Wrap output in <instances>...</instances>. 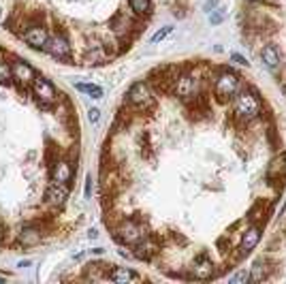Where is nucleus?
Returning a JSON list of instances; mask_svg holds the SVG:
<instances>
[{"label":"nucleus","mask_w":286,"mask_h":284,"mask_svg":"<svg viewBox=\"0 0 286 284\" xmlns=\"http://www.w3.org/2000/svg\"><path fill=\"white\" fill-rule=\"evenodd\" d=\"M231 60L235 62V64H246V66H248V60H246L244 56H240V54H231Z\"/></svg>","instance_id":"28"},{"label":"nucleus","mask_w":286,"mask_h":284,"mask_svg":"<svg viewBox=\"0 0 286 284\" xmlns=\"http://www.w3.org/2000/svg\"><path fill=\"white\" fill-rule=\"evenodd\" d=\"M75 88L79 90V92H84V94H88V96H92V98H102V88L100 86H96V84H86V82H79Z\"/></svg>","instance_id":"20"},{"label":"nucleus","mask_w":286,"mask_h":284,"mask_svg":"<svg viewBox=\"0 0 286 284\" xmlns=\"http://www.w3.org/2000/svg\"><path fill=\"white\" fill-rule=\"evenodd\" d=\"M267 182L269 184H278L280 182L282 184V180L286 176V156L280 154V156H276V158L267 164Z\"/></svg>","instance_id":"12"},{"label":"nucleus","mask_w":286,"mask_h":284,"mask_svg":"<svg viewBox=\"0 0 286 284\" xmlns=\"http://www.w3.org/2000/svg\"><path fill=\"white\" fill-rule=\"evenodd\" d=\"M75 171H73V164L68 160H56L52 164V180L54 182H60V184H70V180H73Z\"/></svg>","instance_id":"14"},{"label":"nucleus","mask_w":286,"mask_h":284,"mask_svg":"<svg viewBox=\"0 0 286 284\" xmlns=\"http://www.w3.org/2000/svg\"><path fill=\"white\" fill-rule=\"evenodd\" d=\"M116 238H118V242H122L124 246H134L137 242H141L146 238V231H143V226L137 222V220L128 218V220H122V222L118 224Z\"/></svg>","instance_id":"4"},{"label":"nucleus","mask_w":286,"mask_h":284,"mask_svg":"<svg viewBox=\"0 0 286 284\" xmlns=\"http://www.w3.org/2000/svg\"><path fill=\"white\" fill-rule=\"evenodd\" d=\"M260 58H263L265 66L272 70V73H278V70L282 68V54L276 45H265L263 50H260Z\"/></svg>","instance_id":"15"},{"label":"nucleus","mask_w":286,"mask_h":284,"mask_svg":"<svg viewBox=\"0 0 286 284\" xmlns=\"http://www.w3.org/2000/svg\"><path fill=\"white\" fill-rule=\"evenodd\" d=\"M132 250H134V252H132V256H134V258H139V261H150V258H152V256L156 254V252H158V246H156V244H154V242L146 235V238H143L141 242L134 244Z\"/></svg>","instance_id":"16"},{"label":"nucleus","mask_w":286,"mask_h":284,"mask_svg":"<svg viewBox=\"0 0 286 284\" xmlns=\"http://www.w3.org/2000/svg\"><path fill=\"white\" fill-rule=\"evenodd\" d=\"M66 199H68V186L52 180V184L45 190V201L50 205H56V208H62L66 203Z\"/></svg>","instance_id":"9"},{"label":"nucleus","mask_w":286,"mask_h":284,"mask_svg":"<svg viewBox=\"0 0 286 284\" xmlns=\"http://www.w3.org/2000/svg\"><path fill=\"white\" fill-rule=\"evenodd\" d=\"M190 272L196 280H210L214 276V261L210 258L208 252H198L192 258V265H190Z\"/></svg>","instance_id":"7"},{"label":"nucleus","mask_w":286,"mask_h":284,"mask_svg":"<svg viewBox=\"0 0 286 284\" xmlns=\"http://www.w3.org/2000/svg\"><path fill=\"white\" fill-rule=\"evenodd\" d=\"M258 242H260V224H252V226H248V228L244 231V235H242L240 256L248 254L250 250H254V248L258 246Z\"/></svg>","instance_id":"13"},{"label":"nucleus","mask_w":286,"mask_h":284,"mask_svg":"<svg viewBox=\"0 0 286 284\" xmlns=\"http://www.w3.org/2000/svg\"><path fill=\"white\" fill-rule=\"evenodd\" d=\"M32 94L36 96L38 100V105H41L43 109H50L56 100H58V94H56V88L52 86V82H47L45 77L41 75H36L34 80H32Z\"/></svg>","instance_id":"5"},{"label":"nucleus","mask_w":286,"mask_h":284,"mask_svg":"<svg viewBox=\"0 0 286 284\" xmlns=\"http://www.w3.org/2000/svg\"><path fill=\"white\" fill-rule=\"evenodd\" d=\"M11 77V64H6V62H0V82H9Z\"/></svg>","instance_id":"24"},{"label":"nucleus","mask_w":286,"mask_h":284,"mask_svg":"<svg viewBox=\"0 0 286 284\" xmlns=\"http://www.w3.org/2000/svg\"><path fill=\"white\" fill-rule=\"evenodd\" d=\"M22 36H24V41L32 47V50H45L47 38H50L47 28H43L41 24H32V26H28V30Z\"/></svg>","instance_id":"8"},{"label":"nucleus","mask_w":286,"mask_h":284,"mask_svg":"<svg viewBox=\"0 0 286 284\" xmlns=\"http://www.w3.org/2000/svg\"><path fill=\"white\" fill-rule=\"evenodd\" d=\"M105 278H109L111 282L126 284V282H134V280H139V276L134 274L132 270H128V267H116V265H111V270H107Z\"/></svg>","instance_id":"17"},{"label":"nucleus","mask_w":286,"mask_h":284,"mask_svg":"<svg viewBox=\"0 0 286 284\" xmlns=\"http://www.w3.org/2000/svg\"><path fill=\"white\" fill-rule=\"evenodd\" d=\"M263 112V102H260L258 94L252 88H242L235 96V116L244 122H250L254 118H258Z\"/></svg>","instance_id":"1"},{"label":"nucleus","mask_w":286,"mask_h":284,"mask_svg":"<svg viewBox=\"0 0 286 284\" xmlns=\"http://www.w3.org/2000/svg\"><path fill=\"white\" fill-rule=\"evenodd\" d=\"M263 212H265V205H263V201H256L254 203V208L248 212V220H252V222H256V220L263 216Z\"/></svg>","instance_id":"22"},{"label":"nucleus","mask_w":286,"mask_h":284,"mask_svg":"<svg viewBox=\"0 0 286 284\" xmlns=\"http://www.w3.org/2000/svg\"><path fill=\"white\" fill-rule=\"evenodd\" d=\"M250 280V274L248 272H240L237 276H233L231 278V282H248Z\"/></svg>","instance_id":"27"},{"label":"nucleus","mask_w":286,"mask_h":284,"mask_svg":"<svg viewBox=\"0 0 286 284\" xmlns=\"http://www.w3.org/2000/svg\"><path fill=\"white\" fill-rule=\"evenodd\" d=\"M41 231L38 228H32V226H26V228H22V233H20V244L22 246H26V248H32L36 246L38 242H41Z\"/></svg>","instance_id":"18"},{"label":"nucleus","mask_w":286,"mask_h":284,"mask_svg":"<svg viewBox=\"0 0 286 284\" xmlns=\"http://www.w3.org/2000/svg\"><path fill=\"white\" fill-rule=\"evenodd\" d=\"M128 4L134 15H146L152 9V0H128Z\"/></svg>","instance_id":"21"},{"label":"nucleus","mask_w":286,"mask_h":284,"mask_svg":"<svg viewBox=\"0 0 286 284\" xmlns=\"http://www.w3.org/2000/svg\"><path fill=\"white\" fill-rule=\"evenodd\" d=\"M88 235H90V240H96V238H98V231H94V228H92V231H90Z\"/></svg>","instance_id":"31"},{"label":"nucleus","mask_w":286,"mask_h":284,"mask_svg":"<svg viewBox=\"0 0 286 284\" xmlns=\"http://www.w3.org/2000/svg\"><path fill=\"white\" fill-rule=\"evenodd\" d=\"M240 90H242V77L233 73V70H222L216 80H214V94L222 102L235 98Z\"/></svg>","instance_id":"2"},{"label":"nucleus","mask_w":286,"mask_h":284,"mask_svg":"<svg viewBox=\"0 0 286 284\" xmlns=\"http://www.w3.org/2000/svg\"><path fill=\"white\" fill-rule=\"evenodd\" d=\"M18 267H30V261H20Z\"/></svg>","instance_id":"32"},{"label":"nucleus","mask_w":286,"mask_h":284,"mask_svg":"<svg viewBox=\"0 0 286 284\" xmlns=\"http://www.w3.org/2000/svg\"><path fill=\"white\" fill-rule=\"evenodd\" d=\"M173 90H176V94L180 98H184V100H190L194 96V94H198V90H196V80L192 75H188V73H184V75H178V82H176V86H173Z\"/></svg>","instance_id":"10"},{"label":"nucleus","mask_w":286,"mask_h":284,"mask_svg":"<svg viewBox=\"0 0 286 284\" xmlns=\"http://www.w3.org/2000/svg\"><path fill=\"white\" fill-rule=\"evenodd\" d=\"M98 118H100V112H98L96 107H92L90 112H88V120H90L92 124H96V122H98Z\"/></svg>","instance_id":"26"},{"label":"nucleus","mask_w":286,"mask_h":284,"mask_svg":"<svg viewBox=\"0 0 286 284\" xmlns=\"http://www.w3.org/2000/svg\"><path fill=\"white\" fill-rule=\"evenodd\" d=\"M90 194H92V176H88V180H86V196L90 199Z\"/></svg>","instance_id":"30"},{"label":"nucleus","mask_w":286,"mask_h":284,"mask_svg":"<svg viewBox=\"0 0 286 284\" xmlns=\"http://www.w3.org/2000/svg\"><path fill=\"white\" fill-rule=\"evenodd\" d=\"M11 77L15 82H20V84H32V80L36 77L34 73V68L28 64V62H24V60H13L11 62Z\"/></svg>","instance_id":"11"},{"label":"nucleus","mask_w":286,"mask_h":284,"mask_svg":"<svg viewBox=\"0 0 286 284\" xmlns=\"http://www.w3.org/2000/svg\"><path fill=\"white\" fill-rule=\"evenodd\" d=\"M222 20H224V9H214V11H210V22H212V24H222Z\"/></svg>","instance_id":"25"},{"label":"nucleus","mask_w":286,"mask_h":284,"mask_svg":"<svg viewBox=\"0 0 286 284\" xmlns=\"http://www.w3.org/2000/svg\"><path fill=\"white\" fill-rule=\"evenodd\" d=\"M126 100H128V105L141 109V112H154V107H156L154 94L146 82L132 84L128 88V94H126Z\"/></svg>","instance_id":"3"},{"label":"nucleus","mask_w":286,"mask_h":284,"mask_svg":"<svg viewBox=\"0 0 286 284\" xmlns=\"http://www.w3.org/2000/svg\"><path fill=\"white\" fill-rule=\"evenodd\" d=\"M216 4H218V0H205V4H203V9L205 11H214V9H216Z\"/></svg>","instance_id":"29"},{"label":"nucleus","mask_w":286,"mask_h":284,"mask_svg":"<svg viewBox=\"0 0 286 284\" xmlns=\"http://www.w3.org/2000/svg\"><path fill=\"white\" fill-rule=\"evenodd\" d=\"M0 18H2V9H0Z\"/></svg>","instance_id":"35"},{"label":"nucleus","mask_w":286,"mask_h":284,"mask_svg":"<svg viewBox=\"0 0 286 284\" xmlns=\"http://www.w3.org/2000/svg\"><path fill=\"white\" fill-rule=\"evenodd\" d=\"M248 2H256V0H248Z\"/></svg>","instance_id":"36"},{"label":"nucleus","mask_w":286,"mask_h":284,"mask_svg":"<svg viewBox=\"0 0 286 284\" xmlns=\"http://www.w3.org/2000/svg\"><path fill=\"white\" fill-rule=\"evenodd\" d=\"M0 244H2V228H0Z\"/></svg>","instance_id":"33"},{"label":"nucleus","mask_w":286,"mask_h":284,"mask_svg":"<svg viewBox=\"0 0 286 284\" xmlns=\"http://www.w3.org/2000/svg\"><path fill=\"white\" fill-rule=\"evenodd\" d=\"M4 282V278H2V276H0V284H2Z\"/></svg>","instance_id":"34"},{"label":"nucleus","mask_w":286,"mask_h":284,"mask_svg":"<svg viewBox=\"0 0 286 284\" xmlns=\"http://www.w3.org/2000/svg\"><path fill=\"white\" fill-rule=\"evenodd\" d=\"M269 270L272 267H267V263L260 258V261H256L252 265V272H250V280L252 282H263V280H267L269 278Z\"/></svg>","instance_id":"19"},{"label":"nucleus","mask_w":286,"mask_h":284,"mask_svg":"<svg viewBox=\"0 0 286 284\" xmlns=\"http://www.w3.org/2000/svg\"><path fill=\"white\" fill-rule=\"evenodd\" d=\"M171 32H173V26H164L162 30H158V32L152 36V43H158V41H162V38H164V36H169Z\"/></svg>","instance_id":"23"},{"label":"nucleus","mask_w":286,"mask_h":284,"mask_svg":"<svg viewBox=\"0 0 286 284\" xmlns=\"http://www.w3.org/2000/svg\"><path fill=\"white\" fill-rule=\"evenodd\" d=\"M45 52L56 60H70L73 58V47H70L68 38L64 34H54L47 38Z\"/></svg>","instance_id":"6"}]
</instances>
